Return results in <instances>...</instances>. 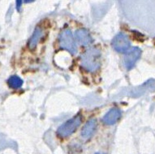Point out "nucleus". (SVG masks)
Returning a JSON list of instances; mask_svg holds the SVG:
<instances>
[{"instance_id": "nucleus-1", "label": "nucleus", "mask_w": 155, "mask_h": 154, "mask_svg": "<svg viewBox=\"0 0 155 154\" xmlns=\"http://www.w3.org/2000/svg\"><path fill=\"white\" fill-rule=\"evenodd\" d=\"M81 66L89 72H95L101 65V53L98 49L90 48L81 56Z\"/></svg>"}, {"instance_id": "nucleus-2", "label": "nucleus", "mask_w": 155, "mask_h": 154, "mask_svg": "<svg viewBox=\"0 0 155 154\" xmlns=\"http://www.w3.org/2000/svg\"><path fill=\"white\" fill-rule=\"evenodd\" d=\"M82 121V117L81 114H77L71 119H69L65 123L59 126L57 133L60 137L65 138L69 136L73 133L76 129L79 127Z\"/></svg>"}, {"instance_id": "nucleus-3", "label": "nucleus", "mask_w": 155, "mask_h": 154, "mask_svg": "<svg viewBox=\"0 0 155 154\" xmlns=\"http://www.w3.org/2000/svg\"><path fill=\"white\" fill-rule=\"evenodd\" d=\"M59 46L62 49L66 50L72 54L77 52L76 44L74 41L72 33L69 29H65L62 32L59 37Z\"/></svg>"}, {"instance_id": "nucleus-4", "label": "nucleus", "mask_w": 155, "mask_h": 154, "mask_svg": "<svg viewBox=\"0 0 155 154\" xmlns=\"http://www.w3.org/2000/svg\"><path fill=\"white\" fill-rule=\"evenodd\" d=\"M112 46L114 49V51L120 52V53H125L129 50L130 41L127 35L124 33H119L114 38L112 41Z\"/></svg>"}, {"instance_id": "nucleus-5", "label": "nucleus", "mask_w": 155, "mask_h": 154, "mask_svg": "<svg viewBox=\"0 0 155 154\" xmlns=\"http://www.w3.org/2000/svg\"><path fill=\"white\" fill-rule=\"evenodd\" d=\"M141 51L137 47H133L131 50L127 51V53L124 58V63L127 69H131L134 67L135 63L140 58Z\"/></svg>"}, {"instance_id": "nucleus-6", "label": "nucleus", "mask_w": 155, "mask_h": 154, "mask_svg": "<svg viewBox=\"0 0 155 154\" xmlns=\"http://www.w3.org/2000/svg\"><path fill=\"white\" fill-rule=\"evenodd\" d=\"M120 117H121V111L119 109H111L102 118V123L107 125H112L115 123L120 119Z\"/></svg>"}, {"instance_id": "nucleus-7", "label": "nucleus", "mask_w": 155, "mask_h": 154, "mask_svg": "<svg viewBox=\"0 0 155 154\" xmlns=\"http://www.w3.org/2000/svg\"><path fill=\"white\" fill-rule=\"evenodd\" d=\"M76 41L82 46H88L92 42V38L89 31L85 28H80L75 33Z\"/></svg>"}, {"instance_id": "nucleus-8", "label": "nucleus", "mask_w": 155, "mask_h": 154, "mask_svg": "<svg viewBox=\"0 0 155 154\" xmlns=\"http://www.w3.org/2000/svg\"><path fill=\"white\" fill-rule=\"evenodd\" d=\"M97 128L96 119H90L87 122L81 130V136L84 139H88L94 135Z\"/></svg>"}, {"instance_id": "nucleus-9", "label": "nucleus", "mask_w": 155, "mask_h": 154, "mask_svg": "<svg viewBox=\"0 0 155 154\" xmlns=\"http://www.w3.org/2000/svg\"><path fill=\"white\" fill-rule=\"evenodd\" d=\"M43 37V30L40 27H37L35 30L33 32V35L31 37L30 40L28 41V47L31 50H33L37 46L39 41L41 40V38Z\"/></svg>"}, {"instance_id": "nucleus-10", "label": "nucleus", "mask_w": 155, "mask_h": 154, "mask_svg": "<svg viewBox=\"0 0 155 154\" xmlns=\"http://www.w3.org/2000/svg\"><path fill=\"white\" fill-rule=\"evenodd\" d=\"M8 84L9 87L12 89H19L23 84V80L19 76H12L8 79Z\"/></svg>"}, {"instance_id": "nucleus-11", "label": "nucleus", "mask_w": 155, "mask_h": 154, "mask_svg": "<svg viewBox=\"0 0 155 154\" xmlns=\"http://www.w3.org/2000/svg\"><path fill=\"white\" fill-rule=\"evenodd\" d=\"M21 3H22V1H17V2H16V7H17L18 10L20 9V7H21Z\"/></svg>"}, {"instance_id": "nucleus-12", "label": "nucleus", "mask_w": 155, "mask_h": 154, "mask_svg": "<svg viewBox=\"0 0 155 154\" xmlns=\"http://www.w3.org/2000/svg\"><path fill=\"white\" fill-rule=\"evenodd\" d=\"M96 154H102V153H96Z\"/></svg>"}]
</instances>
